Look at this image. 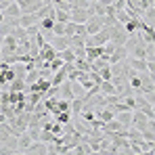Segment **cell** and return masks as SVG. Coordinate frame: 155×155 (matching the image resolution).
Listing matches in <instances>:
<instances>
[{
  "instance_id": "cell-1",
  "label": "cell",
  "mask_w": 155,
  "mask_h": 155,
  "mask_svg": "<svg viewBox=\"0 0 155 155\" xmlns=\"http://www.w3.org/2000/svg\"><path fill=\"white\" fill-rule=\"evenodd\" d=\"M130 38V34L126 31V27H124V23H115V25L111 27V42H115L117 46H122V44H126V40Z\"/></svg>"
},
{
  "instance_id": "cell-2",
  "label": "cell",
  "mask_w": 155,
  "mask_h": 155,
  "mask_svg": "<svg viewBox=\"0 0 155 155\" xmlns=\"http://www.w3.org/2000/svg\"><path fill=\"white\" fill-rule=\"evenodd\" d=\"M132 126H134V128H138L140 132H143V130H147V126H149V115H147V113H143L140 109H134V113H132Z\"/></svg>"
},
{
  "instance_id": "cell-3",
  "label": "cell",
  "mask_w": 155,
  "mask_h": 155,
  "mask_svg": "<svg viewBox=\"0 0 155 155\" xmlns=\"http://www.w3.org/2000/svg\"><path fill=\"white\" fill-rule=\"evenodd\" d=\"M57 57H59V52H57V48H54V46H52L51 42L46 40V42H44V46L40 48V59H42L44 63H51L52 59H57Z\"/></svg>"
},
{
  "instance_id": "cell-4",
  "label": "cell",
  "mask_w": 155,
  "mask_h": 155,
  "mask_svg": "<svg viewBox=\"0 0 155 155\" xmlns=\"http://www.w3.org/2000/svg\"><path fill=\"white\" fill-rule=\"evenodd\" d=\"M128 48L122 44V46H115V51L111 52V57H109V63H120V61H126L128 59Z\"/></svg>"
},
{
  "instance_id": "cell-5",
  "label": "cell",
  "mask_w": 155,
  "mask_h": 155,
  "mask_svg": "<svg viewBox=\"0 0 155 155\" xmlns=\"http://www.w3.org/2000/svg\"><path fill=\"white\" fill-rule=\"evenodd\" d=\"M128 65L132 67V69H136V71H149L147 69V59H140V57H132V54H128Z\"/></svg>"
},
{
  "instance_id": "cell-6",
  "label": "cell",
  "mask_w": 155,
  "mask_h": 155,
  "mask_svg": "<svg viewBox=\"0 0 155 155\" xmlns=\"http://www.w3.org/2000/svg\"><path fill=\"white\" fill-rule=\"evenodd\" d=\"M48 42L57 48V52H63L65 48H69V38L67 36H52V40H48Z\"/></svg>"
},
{
  "instance_id": "cell-7",
  "label": "cell",
  "mask_w": 155,
  "mask_h": 155,
  "mask_svg": "<svg viewBox=\"0 0 155 155\" xmlns=\"http://www.w3.org/2000/svg\"><path fill=\"white\" fill-rule=\"evenodd\" d=\"M36 23H40L36 13H21V17H19V25L21 27H29V25H36Z\"/></svg>"
},
{
  "instance_id": "cell-8",
  "label": "cell",
  "mask_w": 155,
  "mask_h": 155,
  "mask_svg": "<svg viewBox=\"0 0 155 155\" xmlns=\"http://www.w3.org/2000/svg\"><path fill=\"white\" fill-rule=\"evenodd\" d=\"M25 153H48V143H44V140H34V143L27 147Z\"/></svg>"
},
{
  "instance_id": "cell-9",
  "label": "cell",
  "mask_w": 155,
  "mask_h": 155,
  "mask_svg": "<svg viewBox=\"0 0 155 155\" xmlns=\"http://www.w3.org/2000/svg\"><path fill=\"white\" fill-rule=\"evenodd\" d=\"M88 17H90V15H88L86 8H74V11H71V21H74V23H86Z\"/></svg>"
},
{
  "instance_id": "cell-10",
  "label": "cell",
  "mask_w": 155,
  "mask_h": 155,
  "mask_svg": "<svg viewBox=\"0 0 155 155\" xmlns=\"http://www.w3.org/2000/svg\"><path fill=\"white\" fill-rule=\"evenodd\" d=\"M31 143H34L31 134H29L27 130H25V132H21V134H19V153H25V151H27V147H29Z\"/></svg>"
},
{
  "instance_id": "cell-11",
  "label": "cell",
  "mask_w": 155,
  "mask_h": 155,
  "mask_svg": "<svg viewBox=\"0 0 155 155\" xmlns=\"http://www.w3.org/2000/svg\"><path fill=\"white\" fill-rule=\"evenodd\" d=\"M99 57H103V46H86V59L92 63Z\"/></svg>"
},
{
  "instance_id": "cell-12",
  "label": "cell",
  "mask_w": 155,
  "mask_h": 155,
  "mask_svg": "<svg viewBox=\"0 0 155 155\" xmlns=\"http://www.w3.org/2000/svg\"><path fill=\"white\" fill-rule=\"evenodd\" d=\"M69 82H71V80H69ZM71 90H74V99H76V97H80V99H86V94H88V90H86V88H84V86H82L78 80H74V82H71Z\"/></svg>"
},
{
  "instance_id": "cell-13",
  "label": "cell",
  "mask_w": 155,
  "mask_h": 155,
  "mask_svg": "<svg viewBox=\"0 0 155 155\" xmlns=\"http://www.w3.org/2000/svg\"><path fill=\"white\" fill-rule=\"evenodd\" d=\"M2 13H4V17H21V6H19L17 2H13V4H8Z\"/></svg>"
},
{
  "instance_id": "cell-14",
  "label": "cell",
  "mask_w": 155,
  "mask_h": 155,
  "mask_svg": "<svg viewBox=\"0 0 155 155\" xmlns=\"http://www.w3.org/2000/svg\"><path fill=\"white\" fill-rule=\"evenodd\" d=\"M69 46H71V48H82V46H86V36H80V34L69 36Z\"/></svg>"
},
{
  "instance_id": "cell-15",
  "label": "cell",
  "mask_w": 155,
  "mask_h": 155,
  "mask_svg": "<svg viewBox=\"0 0 155 155\" xmlns=\"http://www.w3.org/2000/svg\"><path fill=\"white\" fill-rule=\"evenodd\" d=\"M54 8H57V6H54ZM54 21L67 23V21H71V13H69V11H63V8H57V11H54Z\"/></svg>"
},
{
  "instance_id": "cell-16",
  "label": "cell",
  "mask_w": 155,
  "mask_h": 155,
  "mask_svg": "<svg viewBox=\"0 0 155 155\" xmlns=\"http://www.w3.org/2000/svg\"><path fill=\"white\" fill-rule=\"evenodd\" d=\"M132 113H134V111H120V113H115V117H117L126 128H130V126H132Z\"/></svg>"
},
{
  "instance_id": "cell-17",
  "label": "cell",
  "mask_w": 155,
  "mask_h": 155,
  "mask_svg": "<svg viewBox=\"0 0 155 155\" xmlns=\"http://www.w3.org/2000/svg\"><path fill=\"white\" fill-rule=\"evenodd\" d=\"M101 92H103V94H117L115 84H113L111 80H103V82H101Z\"/></svg>"
},
{
  "instance_id": "cell-18",
  "label": "cell",
  "mask_w": 155,
  "mask_h": 155,
  "mask_svg": "<svg viewBox=\"0 0 155 155\" xmlns=\"http://www.w3.org/2000/svg\"><path fill=\"white\" fill-rule=\"evenodd\" d=\"M59 57H61L65 63H74V61L78 59V57H76V51H74L71 46H69V48H65L63 52H59Z\"/></svg>"
},
{
  "instance_id": "cell-19",
  "label": "cell",
  "mask_w": 155,
  "mask_h": 155,
  "mask_svg": "<svg viewBox=\"0 0 155 155\" xmlns=\"http://www.w3.org/2000/svg\"><path fill=\"white\" fill-rule=\"evenodd\" d=\"M25 78H15L11 84H8V90H25Z\"/></svg>"
},
{
  "instance_id": "cell-20",
  "label": "cell",
  "mask_w": 155,
  "mask_h": 155,
  "mask_svg": "<svg viewBox=\"0 0 155 155\" xmlns=\"http://www.w3.org/2000/svg\"><path fill=\"white\" fill-rule=\"evenodd\" d=\"M54 138H57V134H54L51 128H42V132H40V140H44V143H54Z\"/></svg>"
},
{
  "instance_id": "cell-21",
  "label": "cell",
  "mask_w": 155,
  "mask_h": 155,
  "mask_svg": "<svg viewBox=\"0 0 155 155\" xmlns=\"http://www.w3.org/2000/svg\"><path fill=\"white\" fill-rule=\"evenodd\" d=\"M74 65H76V69H80V71H90V61H88V59H84V57L76 59V61H74Z\"/></svg>"
},
{
  "instance_id": "cell-22",
  "label": "cell",
  "mask_w": 155,
  "mask_h": 155,
  "mask_svg": "<svg viewBox=\"0 0 155 155\" xmlns=\"http://www.w3.org/2000/svg\"><path fill=\"white\" fill-rule=\"evenodd\" d=\"M82 109H84V99L76 97V99L71 101V113H74V115H80V113H82Z\"/></svg>"
},
{
  "instance_id": "cell-23",
  "label": "cell",
  "mask_w": 155,
  "mask_h": 155,
  "mask_svg": "<svg viewBox=\"0 0 155 155\" xmlns=\"http://www.w3.org/2000/svg\"><path fill=\"white\" fill-rule=\"evenodd\" d=\"M99 74H101V78H103V80H111V78H113V71H111V63L103 65V67L99 69Z\"/></svg>"
},
{
  "instance_id": "cell-24",
  "label": "cell",
  "mask_w": 155,
  "mask_h": 155,
  "mask_svg": "<svg viewBox=\"0 0 155 155\" xmlns=\"http://www.w3.org/2000/svg\"><path fill=\"white\" fill-rule=\"evenodd\" d=\"M54 36H65V23H61V21H54Z\"/></svg>"
},
{
  "instance_id": "cell-25",
  "label": "cell",
  "mask_w": 155,
  "mask_h": 155,
  "mask_svg": "<svg viewBox=\"0 0 155 155\" xmlns=\"http://www.w3.org/2000/svg\"><path fill=\"white\" fill-rule=\"evenodd\" d=\"M74 34H76V23H74V21H67V23H65V36L69 38V36H74Z\"/></svg>"
},
{
  "instance_id": "cell-26",
  "label": "cell",
  "mask_w": 155,
  "mask_h": 155,
  "mask_svg": "<svg viewBox=\"0 0 155 155\" xmlns=\"http://www.w3.org/2000/svg\"><path fill=\"white\" fill-rule=\"evenodd\" d=\"M143 138H145V140H153V143H155V132H153V130H149V128L143 130Z\"/></svg>"
},
{
  "instance_id": "cell-27",
  "label": "cell",
  "mask_w": 155,
  "mask_h": 155,
  "mask_svg": "<svg viewBox=\"0 0 155 155\" xmlns=\"http://www.w3.org/2000/svg\"><path fill=\"white\" fill-rule=\"evenodd\" d=\"M145 97H147V101H149L151 105H155V90H147Z\"/></svg>"
},
{
  "instance_id": "cell-28",
  "label": "cell",
  "mask_w": 155,
  "mask_h": 155,
  "mask_svg": "<svg viewBox=\"0 0 155 155\" xmlns=\"http://www.w3.org/2000/svg\"><path fill=\"white\" fill-rule=\"evenodd\" d=\"M90 2H99V0H90Z\"/></svg>"
},
{
  "instance_id": "cell-29",
  "label": "cell",
  "mask_w": 155,
  "mask_h": 155,
  "mask_svg": "<svg viewBox=\"0 0 155 155\" xmlns=\"http://www.w3.org/2000/svg\"><path fill=\"white\" fill-rule=\"evenodd\" d=\"M151 90H155V84H153V88H151Z\"/></svg>"
}]
</instances>
